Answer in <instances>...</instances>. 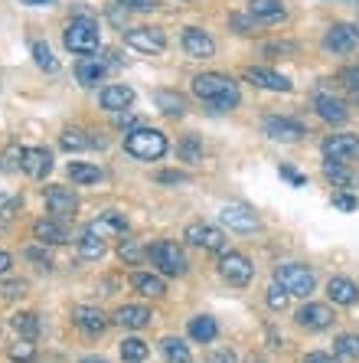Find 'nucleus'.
<instances>
[{
  "mask_svg": "<svg viewBox=\"0 0 359 363\" xmlns=\"http://www.w3.org/2000/svg\"><path fill=\"white\" fill-rule=\"evenodd\" d=\"M356 7H359V4H356Z\"/></svg>",
  "mask_w": 359,
  "mask_h": 363,
  "instance_id": "62",
  "label": "nucleus"
},
{
  "mask_svg": "<svg viewBox=\"0 0 359 363\" xmlns=\"http://www.w3.org/2000/svg\"><path fill=\"white\" fill-rule=\"evenodd\" d=\"M131 101H134V89H131V85H105V89H101V108L125 111Z\"/></svg>",
  "mask_w": 359,
  "mask_h": 363,
  "instance_id": "26",
  "label": "nucleus"
},
{
  "mask_svg": "<svg viewBox=\"0 0 359 363\" xmlns=\"http://www.w3.org/2000/svg\"><path fill=\"white\" fill-rule=\"evenodd\" d=\"M245 79H249L255 89H265V92H291V79H284L281 72H271V69L249 66L245 69Z\"/></svg>",
  "mask_w": 359,
  "mask_h": 363,
  "instance_id": "16",
  "label": "nucleus"
},
{
  "mask_svg": "<svg viewBox=\"0 0 359 363\" xmlns=\"http://www.w3.org/2000/svg\"><path fill=\"white\" fill-rule=\"evenodd\" d=\"M183 239L196 249H206V252H226V233L209 223H190L183 233Z\"/></svg>",
  "mask_w": 359,
  "mask_h": 363,
  "instance_id": "7",
  "label": "nucleus"
},
{
  "mask_svg": "<svg viewBox=\"0 0 359 363\" xmlns=\"http://www.w3.org/2000/svg\"><path fill=\"white\" fill-rule=\"evenodd\" d=\"M334 206H336V210L353 213L359 206V200H356V196H350V190H340V194H334Z\"/></svg>",
  "mask_w": 359,
  "mask_h": 363,
  "instance_id": "47",
  "label": "nucleus"
},
{
  "mask_svg": "<svg viewBox=\"0 0 359 363\" xmlns=\"http://www.w3.org/2000/svg\"><path fill=\"white\" fill-rule=\"evenodd\" d=\"M154 101H157V108L167 115V118H183L186 115V99L180 92H170V89H160L157 95H154Z\"/></svg>",
  "mask_w": 359,
  "mask_h": 363,
  "instance_id": "29",
  "label": "nucleus"
},
{
  "mask_svg": "<svg viewBox=\"0 0 359 363\" xmlns=\"http://www.w3.org/2000/svg\"><path fill=\"white\" fill-rule=\"evenodd\" d=\"M59 144H62V151H85V147H95L92 138H85V131H79V128H69V131H62V138H59Z\"/></svg>",
  "mask_w": 359,
  "mask_h": 363,
  "instance_id": "35",
  "label": "nucleus"
},
{
  "mask_svg": "<svg viewBox=\"0 0 359 363\" xmlns=\"http://www.w3.org/2000/svg\"><path fill=\"white\" fill-rule=\"evenodd\" d=\"M324 50L334 56H350L359 50V26L353 23H334L324 33Z\"/></svg>",
  "mask_w": 359,
  "mask_h": 363,
  "instance_id": "6",
  "label": "nucleus"
},
{
  "mask_svg": "<svg viewBox=\"0 0 359 363\" xmlns=\"http://www.w3.org/2000/svg\"><path fill=\"white\" fill-rule=\"evenodd\" d=\"M219 275H222L229 285L245 288L251 281V275H255V269H251V262L242 252H222V259H219Z\"/></svg>",
  "mask_w": 359,
  "mask_h": 363,
  "instance_id": "10",
  "label": "nucleus"
},
{
  "mask_svg": "<svg viewBox=\"0 0 359 363\" xmlns=\"http://www.w3.org/2000/svg\"><path fill=\"white\" fill-rule=\"evenodd\" d=\"M297 324L307 328V330H326L330 324H334V311L320 301H307L301 311H297Z\"/></svg>",
  "mask_w": 359,
  "mask_h": 363,
  "instance_id": "17",
  "label": "nucleus"
},
{
  "mask_svg": "<svg viewBox=\"0 0 359 363\" xmlns=\"http://www.w3.org/2000/svg\"><path fill=\"white\" fill-rule=\"evenodd\" d=\"M294 50H297L294 43H268V46H265L268 56H291Z\"/></svg>",
  "mask_w": 359,
  "mask_h": 363,
  "instance_id": "50",
  "label": "nucleus"
},
{
  "mask_svg": "<svg viewBox=\"0 0 359 363\" xmlns=\"http://www.w3.org/2000/svg\"><path fill=\"white\" fill-rule=\"evenodd\" d=\"M92 233H98L101 239H108V236H125L127 233V220H125V213H115V210H108V213H101L98 220H92Z\"/></svg>",
  "mask_w": 359,
  "mask_h": 363,
  "instance_id": "24",
  "label": "nucleus"
},
{
  "mask_svg": "<svg viewBox=\"0 0 359 363\" xmlns=\"http://www.w3.org/2000/svg\"><path fill=\"white\" fill-rule=\"evenodd\" d=\"M46 210H50L56 220H72L79 213L76 190H69V186H50V190H46Z\"/></svg>",
  "mask_w": 359,
  "mask_h": 363,
  "instance_id": "11",
  "label": "nucleus"
},
{
  "mask_svg": "<svg viewBox=\"0 0 359 363\" xmlns=\"http://www.w3.org/2000/svg\"><path fill=\"white\" fill-rule=\"evenodd\" d=\"M13 330H17L20 337H26V340H36L40 337V318H36L33 311H20V314H13Z\"/></svg>",
  "mask_w": 359,
  "mask_h": 363,
  "instance_id": "32",
  "label": "nucleus"
},
{
  "mask_svg": "<svg viewBox=\"0 0 359 363\" xmlns=\"http://www.w3.org/2000/svg\"><path fill=\"white\" fill-rule=\"evenodd\" d=\"M249 13L258 20V23H281V20L287 17V10L281 7V0H251Z\"/></svg>",
  "mask_w": 359,
  "mask_h": 363,
  "instance_id": "27",
  "label": "nucleus"
},
{
  "mask_svg": "<svg viewBox=\"0 0 359 363\" xmlns=\"http://www.w3.org/2000/svg\"><path fill=\"white\" fill-rule=\"evenodd\" d=\"M23 151L26 147H20V144H10L7 151L0 154V170H4V174H17V170H23Z\"/></svg>",
  "mask_w": 359,
  "mask_h": 363,
  "instance_id": "38",
  "label": "nucleus"
},
{
  "mask_svg": "<svg viewBox=\"0 0 359 363\" xmlns=\"http://www.w3.org/2000/svg\"><path fill=\"white\" fill-rule=\"evenodd\" d=\"M183 52L190 60H212L216 56V40L200 30V26H186L183 30Z\"/></svg>",
  "mask_w": 359,
  "mask_h": 363,
  "instance_id": "13",
  "label": "nucleus"
},
{
  "mask_svg": "<svg viewBox=\"0 0 359 363\" xmlns=\"http://www.w3.org/2000/svg\"><path fill=\"white\" fill-rule=\"evenodd\" d=\"M0 295H4V298L26 295V281H4V285H0Z\"/></svg>",
  "mask_w": 359,
  "mask_h": 363,
  "instance_id": "49",
  "label": "nucleus"
},
{
  "mask_svg": "<svg viewBox=\"0 0 359 363\" xmlns=\"http://www.w3.org/2000/svg\"><path fill=\"white\" fill-rule=\"evenodd\" d=\"M340 82H343V89H346V95H350V101H359V66L343 69Z\"/></svg>",
  "mask_w": 359,
  "mask_h": 363,
  "instance_id": "44",
  "label": "nucleus"
},
{
  "mask_svg": "<svg viewBox=\"0 0 359 363\" xmlns=\"http://www.w3.org/2000/svg\"><path fill=\"white\" fill-rule=\"evenodd\" d=\"M320 151H324L326 161L353 164V161H359V138L356 135H330V138H324Z\"/></svg>",
  "mask_w": 359,
  "mask_h": 363,
  "instance_id": "8",
  "label": "nucleus"
},
{
  "mask_svg": "<svg viewBox=\"0 0 359 363\" xmlns=\"http://www.w3.org/2000/svg\"><path fill=\"white\" fill-rule=\"evenodd\" d=\"M20 210V200L17 196H7V194H0V220H13Z\"/></svg>",
  "mask_w": 359,
  "mask_h": 363,
  "instance_id": "46",
  "label": "nucleus"
},
{
  "mask_svg": "<svg viewBox=\"0 0 359 363\" xmlns=\"http://www.w3.org/2000/svg\"><path fill=\"white\" fill-rule=\"evenodd\" d=\"M219 220H222V226L235 229V233H255V229H258V216H255L245 203H229V206H222Z\"/></svg>",
  "mask_w": 359,
  "mask_h": 363,
  "instance_id": "14",
  "label": "nucleus"
},
{
  "mask_svg": "<svg viewBox=\"0 0 359 363\" xmlns=\"http://www.w3.org/2000/svg\"><path fill=\"white\" fill-rule=\"evenodd\" d=\"M212 363H235V354H232V350H219Z\"/></svg>",
  "mask_w": 359,
  "mask_h": 363,
  "instance_id": "58",
  "label": "nucleus"
},
{
  "mask_svg": "<svg viewBox=\"0 0 359 363\" xmlns=\"http://www.w3.org/2000/svg\"><path fill=\"white\" fill-rule=\"evenodd\" d=\"M105 76H108V62L101 60V56H82V60H79L76 79L82 85H98Z\"/></svg>",
  "mask_w": 359,
  "mask_h": 363,
  "instance_id": "23",
  "label": "nucleus"
},
{
  "mask_svg": "<svg viewBox=\"0 0 359 363\" xmlns=\"http://www.w3.org/2000/svg\"><path fill=\"white\" fill-rule=\"evenodd\" d=\"M10 265H13V259H10V255L4 252V249H0V275H7Z\"/></svg>",
  "mask_w": 359,
  "mask_h": 363,
  "instance_id": "57",
  "label": "nucleus"
},
{
  "mask_svg": "<svg viewBox=\"0 0 359 363\" xmlns=\"http://www.w3.org/2000/svg\"><path fill=\"white\" fill-rule=\"evenodd\" d=\"M118 255H121V262H127V265H137L144 259L137 239H121V245H118Z\"/></svg>",
  "mask_w": 359,
  "mask_h": 363,
  "instance_id": "43",
  "label": "nucleus"
},
{
  "mask_svg": "<svg viewBox=\"0 0 359 363\" xmlns=\"http://www.w3.org/2000/svg\"><path fill=\"white\" fill-rule=\"evenodd\" d=\"M281 177H287L294 186H304V177H301V174H297L294 167H281Z\"/></svg>",
  "mask_w": 359,
  "mask_h": 363,
  "instance_id": "55",
  "label": "nucleus"
},
{
  "mask_svg": "<svg viewBox=\"0 0 359 363\" xmlns=\"http://www.w3.org/2000/svg\"><path fill=\"white\" fill-rule=\"evenodd\" d=\"M151 262H154V269L160 272V275H186V255H183V249L176 242H170V239H160V242H154L151 245Z\"/></svg>",
  "mask_w": 359,
  "mask_h": 363,
  "instance_id": "5",
  "label": "nucleus"
},
{
  "mask_svg": "<svg viewBox=\"0 0 359 363\" xmlns=\"http://www.w3.org/2000/svg\"><path fill=\"white\" fill-rule=\"evenodd\" d=\"M118 4H125L127 10H154L157 7V0H118Z\"/></svg>",
  "mask_w": 359,
  "mask_h": 363,
  "instance_id": "52",
  "label": "nucleus"
},
{
  "mask_svg": "<svg viewBox=\"0 0 359 363\" xmlns=\"http://www.w3.org/2000/svg\"><path fill=\"white\" fill-rule=\"evenodd\" d=\"M115 324H121L125 330L147 328V324H151V308H144V304H125V308L115 311Z\"/></svg>",
  "mask_w": 359,
  "mask_h": 363,
  "instance_id": "21",
  "label": "nucleus"
},
{
  "mask_svg": "<svg viewBox=\"0 0 359 363\" xmlns=\"http://www.w3.org/2000/svg\"><path fill=\"white\" fill-rule=\"evenodd\" d=\"M33 236L40 239V245H66L72 239V233H69V226L62 220H36Z\"/></svg>",
  "mask_w": 359,
  "mask_h": 363,
  "instance_id": "18",
  "label": "nucleus"
},
{
  "mask_svg": "<svg viewBox=\"0 0 359 363\" xmlns=\"http://www.w3.org/2000/svg\"><path fill=\"white\" fill-rule=\"evenodd\" d=\"M62 43H66V50L76 52V56H92V52H98V46H101L98 23H95L92 17H72L66 23Z\"/></svg>",
  "mask_w": 359,
  "mask_h": 363,
  "instance_id": "2",
  "label": "nucleus"
},
{
  "mask_svg": "<svg viewBox=\"0 0 359 363\" xmlns=\"http://www.w3.org/2000/svg\"><path fill=\"white\" fill-rule=\"evenodd\" d=\"M304 363H336V357H330V354H320V350H314V354H307V357H304Z\"/></svg>",
  "mask_w": 359,
  "mask_h": 363,
  "instance_id": "54",
  "label": "nucleus"
},
{
  "mask_svg": "<svg viewBox=\"0 0 359 363\" xmlns=\"http://www.w3.org/2000/svg\"><path fill=\"white\" fill-rule=\"evenodd\" d=\"M26 259H30V262H36V269H52V259H50V252H42V249H26Z\"/></svg>",
  "mask_w": 359,
  "mask_h": 363,
  "instance_id": "48",
  "label": "nucleus"
},
{
  "mask_svg": "<svg viewBox=\"0 0 359 363\" xmlns=\"http://www.w3.org/2000/svg\"><path fill=\"white\" fill-rule=\"evenodd\" d=\"M125 151L137 161H157L167 154V138L157 128H131L125 138Z\"/></svg>",
  "mask_w": 359,
  "mask_h": 363,
  "instance_id": "3",
  "label": "nucleus"
},
{
  "mask_svg": "<svg viewBox=\"0 0 359 363\" xmlns=\"http://www.w3.org/2000/svg\"><path fill=\"white\" fill-rule=\"evenodd\" d=\"M115 125H118V128L134 125V115H127V111H115Z\"/></svg>",
  "mask_w": 359,
  "mask_h": 363,
  "instance_id": "56",
  "label": "nucleus"
},
{
  "mask_svg": "<svg viewBox=\"0 0 359 363\" xmlns=\"http://www.w3.org/2000/svg\"><path fill=\"white\" fill-rule=\"evenodd\" d=\"M176 154H180L186 164H200V161H203V144L196 141L193 135H186L183 141L176 144Z\"/></svg>",
  "mask_w": 359,
  "mask_h": 363,
  "instance_id": "39",
  "label": "nucleus"
},
{
  "mask_svg": "<svg viewBox=\"0 0 359 363\" xmlns=\"http://www.w3.org/2000/svg\"><path fill=\"white\" fill-rule=\"evenodd\" d=\"M265 298H268V308H271V311H284V308H287V298H291V295H287V291H284V288L275 281V285L268 288Z\"/></svg>",
  "mask_w": 359,
  "mask_h": 363,
  "instance_id": "45",
  "label": "nucleus"
},
{
  "mask_svg": "<svg viewBox=\"0 0 359 363\" xmlns=\"http://www.w3.org/2000/svg\"><path fill=\"white\" fill-rule=\"evenodd\" d=\"M131 285L137 288V295H144V298H164L167 295V285H164V279H160V272H134Z\"/></svg>",
  "mask_w": 359,
  "mask_h": 363,
  "instance_id": "25",
  "label": "nucleus"
},
{
  "mask_svg": "<svg viewBox=\"0 0 359 363\" xmlns=\"http://www.w3.org/2000/svg\"><path fill=\"white\" fill-rule=\"evenodd\" d=\"M193 95L200 101H206L212 111H232L239 105V85L222 72H203L193 79Z\"/></svg>",
  "mask_w": 359,
  "mask_h": 363,
  "instance_id": "1",
  "label": "nucleus"
},
{
  "mask_svg": "<svg viewBox=\"0 0 359 363\" xmlns=\"http://www.w3.org/2000/svg\"><path fill=\"white\" fill-rule=\"evenodd\" d=\"M261 128H265V135L271 138V141H284V144L301 141V138L307 135V128H304L301 121L281 118V115H271V118H265V121H261Z\"/></svg>",
  "mask_w": 359,
  "mask_h": 363,
  "instance_id": "12",
  "label": "nucleus"
},
{
  "mask_svg": "<svg viewBox=\"0 0 359 363\" xmlns=\"http://www.w3.org/2000/svg\"><path fill=\"white\" fill-rule=\"evenodd\" d=\"M20 4H26V7H52L56 0H20Z\"/></svg>",
  "mask_w": 359,
  "mask_h": 363,
  "instance_id": "59",
  "label": "nucleus"
},
{
  "mask_svg": "<svg viewBox=\"0 0 359 363\" xmlns=\"http://www.w3.org/2000/svg\"><path fill=\"white\" fill-rule=\"evenodd\" d=\"M157 180L160 184H186V174H180V170H164Z\"/></svg>",
  "mask_w": 359,
  "mask_h": 363,
  "instance_id": "53",
  "label": "nucleus"
},
{
  "mask_svg": "<svg viewBox=\"0 0 359 363\" xmlns=\"http://www.w3.org/2000/svg\"><path fill=\"white\" fill-rule=\"evenodd\" d=\"M10 360L13 363H33L36 360V347H33V340H17V344L10 347Z\"/></svg>",
  "mask_w": 359,
  "mask_h": 363,
  "instance_id": "41",
  "label": "nucleus"
},
{
  "mask_svg": "<svg viewBox=\"0 0 359 363\" xmlns=\"http://www.w3.org/2000/svg\"><path fill=\"white\" fill-rule=\"evenodd\" d=\"M69 177H72V184H98L105 174H101V167H95V164L72 161L69 164Z\"/></svg>",
  "mask_w": 359,
  "mask_h": 363,
  "instance_id": "33",
  "label": "nucleus"
},
{
  "mask_svg": "<svg viewBox=\"0 0 359 363\" xmlns=\"http://www.w3.org/2000/svg\"><path fill=\"white\" fill-rule=\"evenodd\" d=\"M324 177L330 180L334 186H340V190H356V186H359V177L350 170V164L324 161Z\"/></svg>",
  "mask_w": 359,
  "mask_h": 363,
  "instance_id": "28",
  "label": "nucleus"
},
{
  "mask_svg": "<svg viewBox=\"0 0 359 363\" xmlns=\"http://www.w3.org/2000/svg\"><path fill=\"white\" fill-rule=\"evenodd\" d=\"M229 26H232L235 33H242V36H255L261 23L251 17V13H232V17H229Z\"/></svg>",
  "mask_w": 359,
  "mask_h": 363,
  "instance_id": "40",
  "label": "nucleus"
},
{
  "mask_svg": "<svg viewBox=\"0 0 359 363\" xmlns=\"http://www.w3.org/2000/svg\"><path fill=\"white\" fill-rule=\"evenodd\" d=\"M326 295L334 304H343V308H350V304L359 301V285L353 279H343V275H334V279L326 281Z\"/></svg>",
  "mask_w": 359,
  "mask_h": 363,
  "instance_id": "19",
  "label": "nucleus"
},
{
  "mask_svg": "<svg viewBox=\"0 0 359 363\" xmlns=\"http://www.w3.org/2000/svg\"><path fill=\"white\" fill-rule=\"evenodd\" d=\"M125 46L157 56V52L167 50V36H164V30H157V26H134V30L125 33Z\"/></svg>",
  "mask_w": 359,
  "mask_h": 363,
  "instance_id": "9",
  "label": "nucleus"
},
{
  "mask_svg": "<svg viewBox=\"0 0 359 363\" xmlns=\"http://www.w3.org/2000/svg\"><path fill=\"white\" fill-rule=\"evenodd\" d=\"M72 321H76L79 330H85V334H101V330L108 328V318L98 311V308H89V304H79L76 311H72Z\"/></svg>",
  "mask_w": 359,
  "mask_h": 363,
  "instance_id": "20",
  "label": "nucleus"
},
{
  "mask_svg": "<svg viewBox=\"0 0 359 363\" xmlns=\"http://www.w3.org/2000/svg\"><path fill=\"white\" fill-rule=\"evenodd\" d=\"M79 255L89 259V262L101 259V255H105V239H101L98 233H92V229H85L82 236H79Z\"/></svg>",
  "mask_w": 359,
  "mask_h": 363,
  "instance_id": "31",
  "label": "nucleus"
},
{
  "mask_svg": "<svg viewBox=\"0 0 359 363\" xmlns=\"http://www.w3.org/2000/svg\"><path fill=\"white\" fill-rule=\"evenodd\" d=\"M275 281L294 298H310L314 295V272L301 262H281L275 269Z\"/></svg>",
  "mask_w": 359,
  "mask_h": 363,
  "instance_id": "4",
  "label": "nucleus"
},
{
  "mask_svg": "<svg viewBox=\"0 0 359 363\" xmlns=\"http://www.w3.org/2000/svg\"><path fill=\"white\" fill-rule=\"evenodd\" d=\"M23 170L33 180H42L52 170V154L46 147H26L23 151Z\"/></svg>",
  "mask_w": 359,
  "mask_h": 363,
  "instance_id": "22",
  "label": "nucleus"
},
{
  "mask_svg": "<svg viewBox=\"0 0 359 363\" xmlns=\"http://www.w3.org/2000/svg\"><path fill=\"white\" fill-rule=\"evenodd\" d=\"M147 354H151V347L144 344L141 337H127L125 344H121V357H125V363H144Z\"/></svg>",
  "mask_w": 359,
  "mask_h": 363,
  "instance_id": "36",
  "label": "nucleus"
},
{
  "mask_svg": "<svg viewBox=\"0 0 359 363\" xmlns=\"http://www.w3.org/2000/svg\"><path fill=\"white\" fill-rule=\"evenodd\" d=\"M33 60H36V66H40L42 72H59V60L52 56L50 43H42V40L33 43Z\"/></svg>",
  "mask_w": 359,
  "mask_h": 363,
  "instance_id": "37",
  "label": "nucleus"
},
{
  "mask_svg": "<svg viewBox=\"0 0 359 363\" xmlns=\"http://www.w3.org/2000/svg\"><path fill=\"white\" fill-rule=\"evenodd\" d=\"M79 363H108V360H101V357H85V360H79Z\"/></svg>",
  "mask_w": 359,
  "mask_h": 363,
  "instance_id": "60",
  "label": "nucleus"
},
{
  "mask_svg": "<svg viewBox=\"0 0 359 363\" xmlns=\"http://www.w3.org/2000/svg\"><path fill=\"white\" fill-rule=\"evenodd\" d=\"M216 334H219V324H216V318H209V314H200V318L190 321V337L200 340V344H212Z\"/></svg>",
  "mask_w": 359,
  "mask_h": 363,
  "instance_id": "30",
  "label": "nucleus"
},
{
  "mask_svg": "<svg viewBox=\"0 0 359 363\" xmlns=\"http://www.w3.org/2000/svg\"><path fill=\"white\" fill-rule=\"evenodd\" d=\"M127 13H131V10H127L125 4H115V7L108 10V20H111V23H115V26H121V30H125V20H127Z\"/></svg>",
  "mask_w": 359,
  "mask_h": 363,
  "instance_id": "51",
  "label": "nucleus"
},
{
  "mask_svg": "<svg viewBox=\"0 0 359 363\" xmlns=\"http://www.w3.org/2000/svg\"><path fill=\"white\" fill-rule=\"evenodd\" d=\"M314 108H317L320 118H324V121H334V125H340V121L350 118L346 101H343L340 95H334V92H317V95H314Z\"/></svg>",
  "mask_w": 359,
  "mask_h": 363,
  "instance_id": "15",
  "label": "nucleus"
},
{
  "mask_svg": "<svg viewBox=\"0 0 359 363\" xmlns=\"http://www.w3.org/2000/svg\"><path fill=\"white\" fill-rule=\"evenodd\" d=\"M336 354L346 360H359V334H343L336 337Z\"/></svg>",
  "mask_w": 359,
  "mask_h": 363,
  "instance_id": "42",
  "label": "nucleus"
},
{
  "mask_svg": "<svg viewBox=\"0 0 359 363\" xmlns=\"http://www.w3.org/2000/svg\"><path fill=\"white\" fill-rule=\"evenodd\" d=\"M160 350H164V357H167L170 363H190V347L183 344L180 337H164L160 340Z\"/></svg>",
  "mask_w": 359,
  "mask_h": 363,
  "instance_id": "34",
  "label": "nucleus"
},
{
  "mask_svg": "<svg viewBox=\"0 0 359 363\" xmlns=\"http://www.w3.org/2000/svg\"><path fill=\"white\" fill-rule=\"evenodd\" d=\"M343 4H359V0H343Z\"/></svg>",
  "mask_w": 359,
  "mask_h": 363,
  "instance_id": "61",
  "label": "nucleus"
}]
</instances>
